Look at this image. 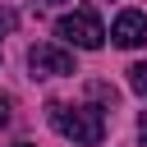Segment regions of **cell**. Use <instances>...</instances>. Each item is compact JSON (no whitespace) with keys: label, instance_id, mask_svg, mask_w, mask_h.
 I'll list each match as a JSON object with an SVG mask.
<instances>
[{"label":"cell","instance_id":"cell-1","mask_svg":"<svg viewBox=\"0 0 147 147\" xmlns=\"http://www.w3.org/2000/svg\"><path fill=\"white\" fill-rule=\"evenodd\" d=\"M51 124H55V133H64V138L78 142V147H101V138H106V119H101L96 106L51 101Z\"/></svg>","mask_w":147,"mask_h":147},{"label":"cell","instance_id":"cell-2","mask_svg":"<svg viewBox=\"0 0 147 147\" xmlns=\"http://www.w3.org/2000/svg\"><path fill=\"white\" fill-rule=\"evenodd\" d=\"M55 37H60L64 46H78V51H96V46L106 41V28H101L96 9H74V14L55 18Z\"/></svg>","mask_w":147,"mask_h":147},{"label":"cell","instance_id":"cell-3","mask_svg":"<svg viewBox=\"0 0 147 147\" xmlns=\"http://www.w3.org/2000/svg\"><path fill=\"white\" fill-rule=\"evenodd\" d=\"M28 64H32L37 78H64V74H78V69H74V55H69L64 46H55V41H37V46L28 51Z\"/></svg>","mask_w":147,"mask_h":147},{"label":"cell","instance_id":"cell-4","mask_svg":"<svg viewBox=\"0 0 147 147\" xmlns=\"http://www.w3.org/2000/svg\"><path fill=\"white\" fill-rule=\"evenodd\" d=\"M110 41H115V46H124V51L142 46V41H147V14L124 9V14L115 18V28H110Z\"/></svg>","mask_w":147,"mask_h":147},{"label":"cell","instance_id":"cell-5","mask_svg":"<svg viewBox=\"0 0 147 147\" xmlns=\"http://www.w3.org/2000/svg\"><path fill=\"white\" fill-rule=\"evenodd\" d=\"M87 92H92V101H101L106 110H115V106H119V92H115L110 83H101V78H92V83H87Z\"/></svg>","mask_w":147,"mask_h":147},{"label":"cell","instance_id":"cell-6","mask_svg":"<svg viewBox=\"0 0 147 147\" xmlns=\"http://www.w3.org/2000/svg\"><path fill=\"white\" fill-rule=\"evenodd\" d=\"M129 87L138 96H147V64H129Z\"/></svg>","mask_w":147,"mask_h":147},{"label":"cell","instance_id":"cell-7","mask_svg":"<svg viewBox=\"0 0 147 147\" xmlns=\"http://www.w3.org/2000/svg\"><path fill=\"white\" fill-rule=\"evenodd\" d=\"M14 23H18V18H14V9H0V37H5V32L14 28Z\"/></svg>","mask_w":147,"mask_h":147},{"label":"cell","instance_id":"cell-8","mask_svg":"<svg viewBox=\"0 0 147 147\" xmlns=\"http://www.w3.org/2000/svg\"><path fill=\"white\" fill-rule=\"evenodd\" d=\"M138 138H142V147H147V110L138 115Z\"/></svg>","mask_w":147,"mask_h":147},{"label":"cell","instance_id":"cell-9","mask_svg":"<svg viewBox=\"0 0 147 147\" xmlns=\"http://www.w3.org/2000/svg\"><path fill=\"white\" fill-rule=\"evenodd\" d=\"M5 124H9V101L0 96V129H5Z\"/></svg>","mask_w":147,"mask_h":147},{"label":"cell","instance_id":"cell-10","mask_svg":"<svg viewBox=\"0 0 147 147\" xmlns=\"http://www.w3.org/2000/svg\"><path fill=\"white\" fill-rule=\"evenodd\" d=\"M14 147H32V142H14Z\"/></svg>","mask_w":147,"mask_h":147},{"label":"cell","instance_id":"cell-11","mask_svg":"<svg viewBox=\"0 0 147 147\" xmlns=\"http://www.w3.org/2000/svg\"><path fill=\"white\" fill-rule=\"evenodd\" d=\"M51 5H64V0H51Z\"/></svg>","mask_w":147,"mask_h":147}]
</instances>
